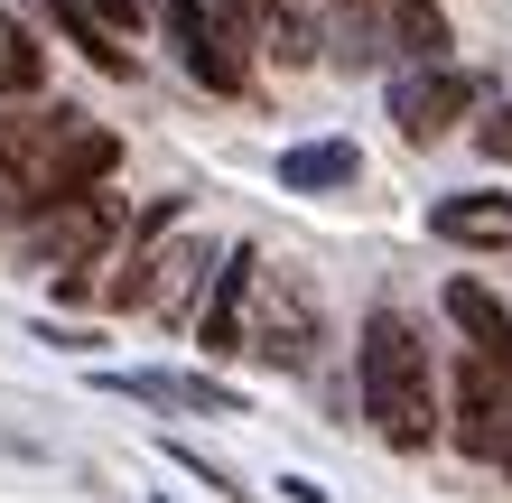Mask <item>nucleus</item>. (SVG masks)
<instances>
[{"label": "nucleus", "mask_w": 512, "mask_h": 503, "mask_svg": "<svg viewBox=\"0 0 512 503\" xmlns=\"http://www.w3.org/2000/svg\"><path fill=\"white\" fill-rule=\"evenodd\" d=\"M354 382H364V420L391 438V448H438V364H429V336L419 317L401 308H373L364 317V345H354Z\"/></svg>", "instance_id": "1"}, {"label": "nucleus", "mask_w": 512, "mask_h": 503, "mask_svg": "<svg viewBox=\"0 0 512 503\" xmlns=\"http://www.w3.org/2000/svg\"><path fill=\"white\" fill-rule=\"evenodd\" d=\"M224 252L196 243V233H140L131 261L103 280L112 308H140V317H196V289H215Z\"/></svg>", "instance_id": "2"}, {"label": "nucleus", "mask_w": 512, "mask_h": 503, "mask_svg": "<svg viewBox=\"0 0 512 503\" xmlns=\"http://www.w3.org/2000/svg\"><path fill=\"white\" fill-rule=\"evenodd\" d=\"M243 364H270V373H308V364H317V299H308L289 271H261V289H252Z\"/></svg>", "instance_id": "3"}, {"label": "nucleus", "mask_w": 512, "mask_h": 503, "mask_svg": "<svg viewBox=\"0 0 512 503\" xmlns=\"http://www.w3.org/2000/svg\"><path fill=\"white\" fill-rule=\"evenodd\" d=\"M122 243V205L112 196H66V205H47L38 224L19 233V252L38 261V271H103V252Z\"/></svg>", "instance_id": "4"}, {"label": "nucleus", "mask_w": 512, "mask_h": 503, "mask_svg": "<svg viewBox=\"0 0 512 503\" xmlns=\"http://www.w3.org/2000/svg\"><path fill=\"white\" fill-rule=\"evenodd\" d=\"M485 103V75L475 66H419V75H391V122H401V140H447L466 122V112Z\"/></svg>", "instance_id": "5"}, {"label": "nucleus", "mask_w": 512, "mask_h": 503, "mask_svg": "<svg viewBox=\"0 0 512 503\" xmlns=\"http://www.w3.org/2000/svg\"><path fill=\"white\" fill-rule=\"evenodd\" d=\"M457 448L466 457H512V364H485V354H466L457 364Z\"/></svg>", "instance_id": "6"}, {"label": "nucleus", "mask_w": 512, "mask_h": 503, "mask_svg": "<svg viewBox=\"0 0 512 503\" xmlns=\"http://www.w3.org/2000/svg\"><path fill=\"white\" fill-rule=\"evenodd\" d=\"M252 289H261V261H252V252H224V271H215V289H205V308H196V345L215 354V364H233V354H243Z\"/></svg>", "instance_id": "7"}, {"label": "nucleus", "mask_w": 512, "mask_h": 503, "mask_svg": "<svg viewBox=\"0 0 512 503\" xmlns=\"http://www.w3.org/2000/svg\"><path fill=\"white\" fill-rule=\"evenodd\" d=\"M429 233H438V243H466V252H512V196H494V187L438 196L429 205Z\"/></svg>", "instance_id": "8"}, {"label": "nucleus", "mask_w": 512, "mask_h": 503, "mask_svg": "<svg viewBox=\"0 0 512 503\" xmlns=\"http://www.w3.org/2000/svg\"><path fill=\"white\" fill-rule=\"evenodd\" d=\"M112 392L131 401H159V410H187V420H243V401L205 373H112Z\"/></svg>", "instance_id": "9"}, {"label": "nucleus", "mask_w": 512, "mask_h": 503, "mask_svg": "<svg viewBox=\"0 0 512 503\" xmlns=\"http://www.w3.org/2000/svg\"><path fill=\"white\" fill-rule=\"evenodd\" d=\"M447 317H457L466 354H485V364H512V308L494 299V289H475V280H447Z\"/></svg>", "instance_id": "10"}, {"label": "nucleus", "mask_w": 512, "mask_h": 503, "mask_svg": "<svg viewBox=\"0 0 512 503\" xmlns=\"http://www.w3.org/2000/svg\"><path fill=\"white\" fill-rule=\"evenodd\" d=\"M382 38L401 47V75H419V66H447V47H457V28H447V10H438V0H391Z\"/></svg>", "instance_id": "11"}, {"label": "nucleus", "mask_w": 512, "mask_h": 503, "mask_svg": "<svg viewBox=\"0 0 512 503\" xmlns=\"http://www.w3.org/2000/svg\"><path fill=\"white\" fill-rule=\"evenodd\" d=\"M364 177V150L354 140H298V150H280V187L317 196V187H354Z\"/></svg>", "instance_id": "12"}, {"label": "nucleus", "mask_w": 512, "mask_h": 503, "mask_svg": "<svg viewBox=\"0 0 512 503\" xmlns=\"http://www.w3.org/2000/svg\"><path fill=\"white\" fill-rule=\"evenodd\" d=\"M261 47L280 56V66H317V10H308V0H270Z\"/></svg>", "instance_id": "13"}, {"label": "nucleus", "mask_w": 512, "mask_h": 503, "mask_svg": "<svg viewBox=\"0 0 512 503\" xmlns=\"http://www.w3.org/2000/svg\"><path fill=\"white\" fill-rule=\"evenodd\" d=\"M382 19H391V0H326V38H336L345 66H364V56H373Z\"/></svg>", "instance_id": "14"}, {"label": "nucleus", "mask_w": 512, "mask_h": 503, "mask_svg": "<svg viewBox=\"0 0 512 503\" xmlns=\"http://www.w3.org/2000/svg\"><path fill=\"white\" fill-rule=\"evenodd\" d=\"M56 19H66V38H75L84 56H94L103 75H131V47H112V28H103L94 10H84V0H56Z\"/></svg>", "instance_id": "15"}, {"label": "nucleus", "mask_w": 512, "mask_h": 503, "mask_svg": "<svg viewBox=\"0 0 512 503\" xmlns=\"http://www.w3.org/2000/svg\"><path fill=\"white\" fill-rule=\"evenodd\" d=\"M38 75H47V56L28 28H10V47H0V94H38Z\"/></svg>", "instance_id": "16"}, {"label": "nucleus", "mask_w": 512, "mask_h": 503, "mask_svg": "<svg viewBox=\"0 0 512 503\" xmlns=\"http://www.w3.org/2000/svg\"><path fill=\"white\" fill-rule=\"evenodd\" d=\"M475 150H485V159H512V103H494L485 122H475Z\"/></svg>", "instance_id": "17"}, {"label": "nucleus", "mask_w": 512, "mask_h": 503, "mask_svg": "<svg viewBox=\"0 0 512 503\" xmlns=\"http://www.w3.org/2000/svg\"><path fill=\"white\" fill-rule=\"evenodd\" d=\"M84 10H94L112 38H122V28H140V0H84Z\"/></svg>", "instance_id": "18"}, {"label": "nucleus", "mask_w": 512, "mask_h": 503, "mask_svg": "<svg viewBox=\"0 0 512 503\" xmlns=\"http://www.w3.org/2000/svg\"><path fill=\"white\" fill-rule=\"evenodd\" d=\"M0 47H10V19H0Z\"/></svg>", "instance_id": "19"}, {"label": "nucleus", "mask_w": 512, "mask_h": 503, "mask_svg": "<svg viewBox=\"0 0 512 503\" xmlns=\"http://www.w3.org/2000/svg\"><path fill=\"white\" fill-rule=\"evenodd\" d=\"M159 503H168V494H159Z\"/></svg>", "instance_id": "20"}]
</instances>
